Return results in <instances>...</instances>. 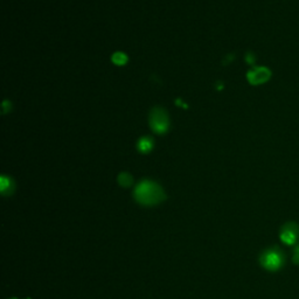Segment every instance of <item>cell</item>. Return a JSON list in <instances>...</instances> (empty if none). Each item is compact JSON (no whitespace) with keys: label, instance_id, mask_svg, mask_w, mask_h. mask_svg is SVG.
<instances>
[{"label":"cell","instance_id":"obj_5","mask_svg":"<svg viewBox=\"0 0 299 299\" xmlns=\"http://www.w3.org/2000/svg\"><path fill=\"white\" fill-rule=\"evenodd\" d=\"M299 236V226L294 222L285 223L280 229L279 237L287 245H292L297 242Z\"/></svg>","mask_w":299,"mask_h":299},{"label":"cell","instance_id":"obj_9","mask_svg":"<svg viewBox=\"0 0 299 299\" xmlns=\"http://www.w3.org/2000/svg\"><path fill=\"white\" fill-rule=\"evenodd\" d=\"M118 181H119V184L122 185V186L129 187L130 185L132 184V177H131L130 174H127V173H122V174H119Z\"/></svg>","mask_w":299,"mask_h":299},{"label":"cell","instance_id":"obj_4","mask_svg":"<svg viewBox=\"0 0 299 299\" xmlns=\"http://www.w3.org/2000/svg\"><path fill=\"white\" fill-rule=\"evenodd\" d=\"M272 76L271 70L268 67H254L247 73V80L251 85H261L270 81Z\"/></svg>","mask_w":299,"mask_h":299},{"label":"cell","instance_id":"obj_10","mask_svg":"<svg viewBox=\"0 0 299 299\" xmlns=\"http://www.w3.org/2000/svg\"><path fill=\"white\" fill-rule=\"evenodd\" d=\"M245 61H247V63H249V65H254L255 62V55L252 54L251 52H249L247 55H245Z\"/></svg>","mask_w":299,"mask_h":299},{"label":"cell","instance_id":"obj_6","mask_svg":"<svg viewBox=\"0 0 299 299\" xmlns=\"http://www.w3.org/2000/svg\"><path fill=\"white\" fill-rule=\"evenodd\" d=\"M152 147H153V141L151 138L144 137V138H141L139 141H138V150H139L141 153H144V155L145 153L151 152Z\"/></svg>","mask_w":299,"mask_h":299},{"label":"cell","instance_id":"obj_1","mask_svg":"<svg viewBox=\"0 0 299 299\" xmlns=\"http://www.w3.org/2000/svg\"><path fill=\"white\" fill-rule=\"evenodd\" d=\"M134 198L144 206H153L165 199V193L158 184L150 180H144L134 190Z\"/></svg>","mask_w":299,"mask_h":299},{"label":"cell","instance_id":"obj_7","mask_svg":"<svg viewBox=\"0 0 299 299\" xmlns=\"http://www.w3.org/2000/svg\"><path fill=\"white\" fill-rule=\"evenodd\" d=\"M0 186H2V193L4 195L11 194L14 188L12 180H11L10 178H6V177H2V183H0Z\"/></svg>","mask_w":299,"mask_h":299},{"label":"cell","instance_id":"obj_8","mask_svg":"<svg viewBox=\"0 0 299 299\" xmlns=\"http://www.w3.org/2000/svg\"><path fill=\"white\" fill-rule=\"evenodd\" d=\"M111 60L117 66H124L127 62V56L122 52H117L111 56Z\"/></svg>","mask_w":299,"mask_h":299},{"label":"cell","instance_id":"obj_3","mask_svg":"<svg viewBox=\"0 0 299 299\" xmlns=\"http://www.w3.org/2000/svg\"><path fill=\"white\" fill-rule=\"evenodd\" d=\"M150 125L156 133L163 134L169 130L170 120L167 113L160 108H155L150 115Z\"/></svg>","mask_w":299,"mask_h":299},{"label":"cell","instance_id":"obj_2","mask_svg":"<svg viewBox=\"0 0 299 299\" xmlns=\"http://www.w3.org/2000/svg\"><path fill=\"white\" fill-rule=\"evenodd\" d=\"M259 263L268 271H277L284 264V256L279 249H268V250L262 252L261 257H259Z\"/></svg>","mask_w":299,"mask_h":299},{"label":"cell","instance_id":"obj_11","mask_svg":"<svg viewBox=\"0 0 299 299\" xmlns=\"http://www.w3.org/2000/svg\"><path fill=\"white\" fill-rule=\"evenodd\" d=\"M292 259H293V263H296V264H299V244L297 245L296 248H294Z\"/></svg>","mask_w":299,"mask_h":299}]
</instances>
